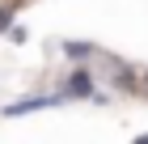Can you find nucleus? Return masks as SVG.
Returning <instances> with one entry per match:
<instances>
[]
</instances>
